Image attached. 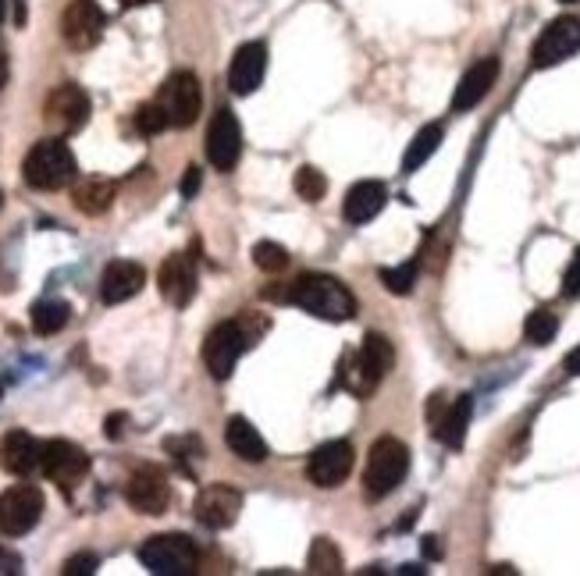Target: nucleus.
Listing matches in <instances>:
<instances>
[{"instance_id": "35", "label": "nucleus", "mask_w": 580, "mask_h": 576, "mask_svg": "<svg viewBox=\"0 0 580 576\" xmlns=\"http://www.w3.org/2000/svg\"><path fill=\"white\" fill-rule=\"evenodd\" d=\"M562 296L566 299H580V250L573 253V261H570V267H566V275H562Z\"/></svg>"}, {"instance_id": "40", "label": "nucleus", "mask_w": 580, "mask_h": 576, "mask_svg": "<svg viewBox=\"0 0 580 576\" xmlns=\"http://www.w3.org/2000/svg\"><path fill=\"white\" fill-rule=\"evenodd\" d=\"M8 76H11V61H8L4 47H0V90H4V85H8Z\"/></svg>"}, {"instance_id": "2", "label": "nucleus", "mask_w": 580, "mask_h": 576, "mask_svg": "<svg viewBox=\"0 0 580 576\" xmlns=\"http://www.w3.org/2000/svg\"><path fill=\"white\" fill-rule=\"evenodd\" d=\"M76 153L68 150V142L61 136H50V139H39L36 147L25 153V164H22V175L25 182L33 185L39 193H58L65 189L68 182H76Z\"/></svg>"}, {"instance_id": "28", "label": "nucleus", "mask_w": 580, "mask_h": 576, "mask_svg": "<svg viewBox=\"0 0 580 576\" xmlns=\"http://www.w3.org/2000/svg\"><path fill=\"white\" fill-rule=\"evenodd\" d=\"M343 569H346L343 552H338L328 538H314V544H310V558H306V573H314V576H338Z\"/></svg>"}, {"instance_id": "5", "label": "nucleus", "mask_w": 580, "mask_h": 576, "mask_svg": "<svg viewBox=\"0 0 580 576\" xmlns=\"http://www.w3.org/2000/svg\"><path fill=\"white\" fill-rule=\"evenodd\" d=\"M246 345H253L246 316L243 321H224V324H218L214 331H210L207 342H204V364L210 370V378L229 381L235 364H239V356L246 353Z\"/></svg>"}, {"instance_id": "16", "label": "nucleus", "mask_w": 580, "mask_h": 576, "mask_svg": "<svg viewBox=\"0 0 580 576\" xmlns=\"http://www.w3.org/2000/svg\"><path fill=\"white\" fill-rule=\"evenodd\" d=\"M125 502L143 516H161L172 502V484L158 466H139L125 484Z\"/></svg>"}, {"instance_id": "22", "label": "nucleus", "mask_w": 580, "mask_h": 576, "mask_svg": "<svg viewBox=\"0 0 580 576\" xmlns=\"http://www.w3.org/2000/svg\"><path fill=\"white\" fill-rule=\"evenodd\" d=\"M385 204H388V189L381 182L367 178V182H357L346 193L343 214H346L349 224H367V221H374L381 210H385Z\"/></svg>"}, {"instance_id": "19", "label": "nucleus", "mask_w": 580, "mask_h": 576, "mask_svg": "<svg viewBox=\"0 0 580 576\" xmlns=\"http://www.w3.org/2000/svg\"><path fill=\"white\" fill-rule=\"evenodd\" d=\"M44 463V445H39L30 430H8L0 438V470L15 473V477H30L33 470Z\"/></svg>"}, {"instance_id": "45", "label": "nucleus", "mask_w": 580, "mask_h": 576, "mask_svg": "<svg viewBox=\"0 0 580 576\" xmlns=\"http://www.w3.org/2000/svg\"><path fill=\"white\" fill-rule=\"evenodd\" d=\"M0 399H4V388H0Z\"/></svg>"}, {"instance_id": "44", "label": "nucleus", "mask_w": 580, "mask_h": 576, "mask_svg": "<svg viewBox=\"0 0 580 576\" xmlns=\"http://www.w3.org/2000/svg\"><path fill=\"white\" fill-rule=\"evenodd\" d=\"M562 4H573V0H562Z\"/></svg>"}, {"instance_id": "7", "label": "nucleus", "mask_w": 580, "mask_h": 576, "mask_svg": "<svg viewBox=\"0 0 580 576\" xmlns=\"http://www.w3.org/2000/svg\"><path fill=\"white\" fill-rule=\"evenodd\" d=\"M158 104L167 114V125H172V128H189L204 111L200 79H196L193 71H175V76L161 85Z\"/></svg>"}, {"instance_id": "1", "label": "nucleus", "mask_w": 580, "mask_h": 576, "mask_svg": "<svg viewBox=\"0 0 580 576\" xmlns=\"http://www.w3.org/2000/svg\"><path fill=\"white\" fill-rule=\"evenodd\" d=\"M289 302L303 307L306 313H314L317 321H332V324H343L357 313V299H352V292L343 281H335L328 275H303L300 281H292Z\"/></svg>"}, {"instance_id": "17", "label": "nucleus", "mask_w": 580, "mask_h": 576, "mask_svg": "<svg viewBox=\"0 0 580 576\" xmlns=\"http://www.w3.org/2000/svg\"><path fill=\"white\" fill-rule=\"evenodd\" d=\"M158 288L172 307H189L196 296V264L186 253H172L158 270Z\"/></svg>"}, {"instance_id": "27", "label": "nucleus", "mask_w": 580, "mask_h": 576, "mask_svg": "<svg viewBox=\"0 0 580 576\" xmlns=\"http://www.w3.org/2000/svg\"><path fill=\"white\" fill-rule=\"evenodd\" d=\"M72 321V307L65 299H39L33 307V331L36 335H58Z\"/></svg>"}, {"instance_id": "32", "label": "nucleus", "mask_w": 580, "mask_h": 576, "mask_svg": "<svg viewBox=\"0 0 580 576\" xmlns=\"http://www.w3.org/2000/svg\"><path fill=\"white\" fill-rule=\"evenodd\" d=\"M295 193H300L306 204H321L324 193H328V182L317 168H300L295 171Z\"/></svg>"}, {"instance_id": "23", "label": "nucleus", "mask_w": 580, "mask_h": 576, "mask_svg": "<svg viewBox=\"0 0 580 576\" xmlns=\"http://www.w3.org/2000/svg\"><path fill=\"white\" fill-rule=\"evenodd\" d=\"M115 199H118V185L111 178H82L72 185V204L86 218H101V214L115 207Z\"/></svg>"}, {"instance_id": "20", "label": "nucleus", "mask_w": 580, "mask_h": 576, "mask_svg": "<svg viewBox=\"0 0 580 576\" xmlns=\"http://www.w3.org/2000/svg\"><path fill=\"white\" fill-rule=\"evenodd\" d=\"M495 79H499V57H480V61H474L463 71L456 93H452V111H474L491 93Z\"/></svg>"}, {"instance_id": "37", "label": "nucleus", "mask_w": 580, "mask_h": 576, "mask_svg": "<svg viewBox=\"0 0 580 576\" xmlns=\"http://www.w3.org/2000/svg\"><path fill=\"white\" fill-rule=\"evenodd\" d=\"M0 573H22V558L0 549Z\"/></svg>"}, {"instance_id": "18", "label": "nucleus", "mask_w": 580, "mask_h": 576, "mask_svg": "<svg viewBox=\"0 0 580 576\" xmlns=\"http://www.w3.org/2000/svg\"><path fill=\"white\" fill-rule=\"evenodd\" d=\"M264 71H267V47L264 43H243V47L235 50L232 57V68H229V85L235 96H253L260 90L264 82Z\"/></svg>"}, {"instance_id": "14", "label": "nucleus", "mask_w": 580, "mask_h": 576, "mask_svg": "<svg viewBox=\"0 0 580 576\" xmlns=\"http://www.w3.org/2000/svg\"><path fill=\"white\" fill-rule=\"evenodd\" d=\"M239 157H243V128L229 107H221L207 128V161L218 171H232Z\"/></svg>"}, {"instance_id": "38", "label": "nucleus", "mask_w": 580, "mask_h": 576, "mask_svg": "<svg viewBox=\"0 0 580 576\" xmlns=\"http://www.w3.org/2000/svg\"><path fill=\"white\" fill-rule=\"evenodd\" d=\"M121 424H125V413H115V416H107V438H121Z\"/></svg>"}, {"instance_id": "9", "label": "nucleus", "mask_w": 580, "mask_h": 576, "mask_svg": "<svg viewBox=\"0 0 580 576\" xmlns=\"http://www.w3.org/2000/svg\"><path fill=\"white\" fill-rule=\"evenodd\" d=\"M44 122L54 136H76L82 125L90 122V96L82 85L76 82H65L58 85L50 96H47V104H44Z\"/></svg>"}, {"instance_id": "41", "label": "nucleus", "mask_w": 580, "mask_h": 576, "mask_svg": "<svg viewBox=\"0 0 580 576\" xmlns=\"http://www.w3.org/2000/svg\"><path fill=\"white\" fill-rule=\"evenodd\" d=\"M424 555H428V558L442 555V549H438V538H424Z\"/></svg>"}, {"instance_id": "34", "label": "nucleus", "mask_w": 580, "mask_h": 576, "mask_svg": "<svg viewBox=\"0 0 580 576\" xmlns=\"http://www.w3.org/2000/svg\"><path fill=\"white\" fill-rule=\"evenodd\" d=\"M96 569H101V558H96L93 552H79L65 563V576H93Z\"/></svg>"}, {"instance_id": "42", "label": "nucleus", "mask_w": 580, "mask_h": 576, "mask_svg": "<svg viewBox=\"0 0 580 576\" xmlns=\"http://www.w3.org/2000/svg\"><path fill=\"white\" fill-rule=\"evenodd\" d=\"M125 8H139V4H153V0H121Z\"/></svg>"}, {"instance_id": "4", "label": "nucleus", "mask_w": 580, "mask_h": 576, "mask_svg": "<svg viewBox=\"0 0 580 576\" xmlns=\"http://www.w3.org/2000/svg\"><path fill=\"white\" fill-rule=\"evenodd\" d=\"M392 342L385 335H378V331H371L363 342H360V349L352 353V364L343 370V381L352 395H374L378 392V384L385 381V373L392 370Z\"/></svg>"}, {"instance_id": "13", "label": "nucleus", "mask_w": 580, "mask_h": 576, "mask_svg": "<svg viewBox=\"0 0 580 576\" xmlns=\"http://www.w3.org/2000/svg\"><path fill=\"white\" fill-rule=\"evenodd\" d=\"M104 25L107 19L96 0H72L61 14V36L76 50H93L104 36Z\"/></svg>"}, {"instance_id": "3", "label": "nucleus", "mask_w": 580, "mask_h": 576, "mask_svg": "<svg viewBox=\"0 0 580 576\" xmlns=\"http://www.w3.org/2000/svg\"><path fill=\"white\" fill-rule=\"evenodd\" d=\"M409 473V449L399 438H378L367 452V466H363V492L367 498H388L395 487L406 481Z\"/></svg>"}, {"instance_id": "29", "label": "nucleus", "mask_w": 580, "mask_h": 576, "mask_svg": "<svg viewBox=\"0 0 580 576\" xmlns=\"http://www.w3.org/2000/svg\"><path fill=\"white\" fill-rule=\"evenodd\" d=\"M559 335V316L552 310H531L527 321H523V338L531 345H548Z\"/></svg>"}, {"instance_id": "8", "label": "nucleus", "mask_w": 580, "mask_h": 576, "mask_svg": "<svg viewBox=\"0 0 580 576\" xmlns=\"http://www.w3.org/2000/svg\"><path fill=\"white\" fill-rule=\"evenodd\" d=\"M44 516V492L36 484H15L0 495V534L22 538L39 523Z\"/></svg>"}, {"instance_id": "12", "label": "nucleus", "mask_w": 580, "mask_h": 576, "mask_svg": "<svg viewBox=\"0 0 580 576\" xmlns=\"http://www.w3.org/2000/svg\"><path fill=\"white\" fill-rule=\"evenodd\" d=\"M352 466H357V452H352L349 441H324L317 445L314 452H310V463H306V473L310 481L324 492H332V487L346 484Z\"/></svg>"}, {"instance_id": "11", "label": "nucleus", "mask_w": 580, "mask_h": 576, "mask_svg": "<svg viewBox=\"0 0 580 576\" xmlns=\"http://www.w3.org/2000/svg\"><path fill=\"white\" fill-rule=\"evenodd\" d=\"M577 50H580V19H573V14H562V19L548 22L545 33L537 36L531 65L534 68H556L562 61H570Z\"/></svg>"}, {"instance_id": "33", "label": "nucleus", "mask_w": 580, "mask_h": 576, "mask_svg": "<svg viewBox=\"0 0 580 576\" xmlns=\"http://www.w3.org/2000/svg\"><path fill=\"white\" fill-rule=\"evenodd\" d=\"M136 128H139V136H161L164 128H172V125H167V114L158 100H150V104L136 111Z\"/></svg>"}, {"instance_id": "6", "label": "nucleus", "mask_w": 580, "mask_h": 576, "mask_svg": "<svg viewBox=\"0 0 580 576\" xmlns=\"http://www.w3.org/2000/svg\"><path fill=\"white\" fill-rule=\"evenodd\" d=\"M139 563L153 576H193L196 544L186 534H158L139 549Z\"/></svg>"}, {"instance_id": "26", "label": "nucleus", "mask_w": 580, "mask_h": 576, "mask_svg": "<svg viewBox=\"0 0 580 576\" xmlns=\"http://www.w3.org/2000/svg\"><path fill=\"white\" fill-rule=\"evenodd\" d=\"M442 139H445V128L431 122V125H424L420 133L414 136V142L406 147V157H403V171L406 175H414L417 168H424L431 161V157L438 153V147H442Z\"/></svg>"}, {"instance_id": "43", "label": "nucleus", "mask_w": 580, "mask_h": 576, "mask_svg": "<svg viewBox=\"0 0 580 576\" xmlns=\"http://www.w3.org/2000/svg\"><path fill=\"white\" fill-rule=\"evenodd\" d=\"M4 4H8V0H0V25H4Z\"/></svg>"}, {"instance_id": "46", "label": "nucleus", "mask_w": 580, "mask_h": 576, "mask_svg": "<svg viewBox=\"0 0 580 576\" xmlns=\"http://www.w3.org/2000/svg\"><path fill=\"white\" fill-rule=\"evenodd\" d=\"M0 204H4V196H0Z\"/></svg>"}, {"instance_id": "36", "label": "nucleus", "mask_w": 580, "mask_h": 576, "mask_svg": "<svg viewBox=\"0 0 580 576\" xmlns=\"http://www.w3.org/2000/svg\"><path fill=\"white\" fill-rule=\"evenodd\" d=\"M200 182H204L200 168H186V178H182V196L193 199L196 193H200Z\"/></svg>"}, {"instance_id": "30", "label": "nucleus", "mask_w": 580, "mask_h": 576, "mask_svg": "<svg viewBox=\"0 0 580 576\" xmlns=\"http://www.w3.org/2000/svg\"><path fill=\"white\" fill-rule=\"evenodd\" d=\"M253 264H257L264 275H278V270L289 267V250L281 246V242L264 239V242H257V246H253Z\"/></svg>"}, {"instance_id": "10", "label": "nucleus", "mask_w": 580, "mask_h": 576, "mask_svg": "<svg viewBox=\"0 0 580 576\" xmlns=\"http://www.w3.org/2000/svg\"><path fill=\"white\" fill-rule=\"evenodd\" d=\"M39 470L47 473L50 484H58L61 492H72L82 481H86L90 473V456L86 449H79L76 441H65V438H54L44 445V463Z\"/></svg>"}, {"instance_id": "21", "label": "nucleus", "mask_w": 580, "mask_h": 576, "mask_svg": "<svg viewBox=\"0 0 580 576\" xmlns=\"http://www.w3.org/2000/svg\"><path fill=\"white\" fill-rule=\"evenodd\" d=\"M147 285V270L132 264V261H111L104 267V278H101V299L107 307H118V302L139 296V288Z\"/></svg>"}, {"instance_id": "24", "label": "nucleus", "mask_w": 580, "mask_h": 576, "mask_svg": "<svg viewBox=\"0 0 580 576\" xmlns=\"http://www.w3.org/2000/svg\"><path fill=\"white\" fill-rule=\"evenodd\" d=\"M224 445L243 459V463H264L267 459V441L260 438V430L253 427L246 416H232L224 427Z\"/></svg>"}, {"instance_id": "15", "label": "nucleus", "mask_w": 580, "mask_h": 576, "mask_svg": "<svg viewBox=\"0 0 580 576\" xmlns=\"http://www.w3.org/2000/svg\"><path fill=\"white\" fill-rule=\"evenodd\" d=\"M243 512V492L232 484H207L196 495V520L210 530H229Z\"/></svg>"}, {"instance_id": "31", "label": "nucleus", "mask_w": 580, "mask_h": 576, "mask_svg": "<svg viewBox=\"0 0 580 576\" xmlns=\"http://www.w3.org/2000/svg\"><path fill=\"white\" fill-rule=\"evenodd\" d=\"M417 270H420V261H406L403 267H385L381 270V281H385L388 292L395 296H409L417 285Z\"/></svg>"}, {"instance_id": "39", "label": "nucleus", "mask_w": 580, "mask_h": 576, "mask_svg": "<svg viewBox=\"0 0 580 576\" xmlns=\"http://www.w3.org/2000/svg\"><path fill=\"white\" fill-rule=\"evenodd\" d=\"M566 373H570V378H580V345L566 356Z\"/></svg>"}, {"instance_id": "25", "label": "nucleus", "mask_w": 580, "mask_h": 576, "mask_svg": "<svg viewBox=\"0 0 580 576\" xmlns=\"http://www.w3.org/2000/svg\"><path fill=\"white\" fill-rule=\"evenodd\" d=\"M471 416H474V399L460 395L452 406H445L442 421L434 424V438L445 445V449H463L466 430H471Z\"/></svg>"}]
</instances>
